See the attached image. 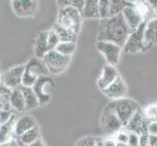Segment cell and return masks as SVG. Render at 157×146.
Returning <instances> with one entry per match:
<instances>
[{"label": "cell", "instance_id": "obj_9", "mask_svg": "<svg viewBox=\"0 0 157 146\" xmlns=\"http://www.w3.org/2000/svg\"><path fill=\"white\" fill-rule=\"evenodd\" d=\"M25 64H19L13 66L1 74V84L10 89H18L23 86V76Z\"/></svg>", "mask_w": 157, "mask_h": 146}, {"label": "cell", "instance_id": "obj_11", "mask_svg": "<svg viewBox=\"0 0 157 146\" xmlns=\"http://www.w3.org/2000/svg\"><path fill=\"white\" fill-rule=\"evenodd\" d=\"M12 9L20 18L33 17L38 10V0H12Z\"/></svg>", "mask_w": 157, "mask_h": 146}, {"label": "cell", "instance_id": "obj_10", "mask_svg": "<svg viewBox=\"0 0 157 146\" xmlns=\"http://www.w3.org/2000/svg\"><path fill=\"white\" fill-rule=\"evenodd\" d=\"M53 86L54 81L51 76H41L37 79L32 89L38 97L40 105H45L51 100Z\"/></svg>", "mask_w": 157, "mask_h": 146}, {"label": "cell", "instance_id": "obj_7", "mask_svg": "<svg viewBox=\"0 0 157 146\" xmlns=\"http://www.w3.org/2000/svg\"><path fill=\"white\" fill-rule=\"evenodd\" d=\"M101 127L104 133L107 136H114L119 131L125 129L123 123L115 114V112L106 106L101 116Z\"/></svg>", "mask_w": 157, "mask_h": 146}, {"label": "cell", "instance_id": "obj_18", "mask_svg": "<svg viewBox=\"0 0 157 146\" xmlns=\"http://www.w3.org/2000/svg\"><path fill=\"white\" fill-rule=\"evenodd\" d=\"M135 7H136L139 14L142 16L144 21H148L152 19L157 18V12L152 8V6L145 0H136Z\"/></svg>", "mask_w": 157, "mask_h": 146}, {"label": "cell", "instance_id": "obj_14", "mask_svg": "<svg viewBox=\"0 0 157 146\" xmlns=\"http://www.w3.org/2000/svg\"><path fill=\"white\" fill-rule=\"evenodd\" d=\"M119 75L120 74L118 73V70L116 69L115 66H110V64H107V63L105 64V66H102L100 77L98 78V81H97L98 88L102 92L105 89H106L108 86L114 82Z\"/></svg>", "mask_w": 157, "mask_h": 146}, {"label": "cell", "instance_id": "obj_23", "mask_svg": "<svg viewBox=\"0 0 157 146\" xmlns=\"http://www.w3.org/2000/svg\"><path fill=\"white\" fill-rule=\"evenodd\" d=\"M100 0H85L82 16L85 19H100L99 13Z\"/></svg>", "mask_w": 157, "mask_h": 146}, {"label": "cell", "instance_id": "obj_5", "mask_svg": "<svg viewBox=\"0 0 157 146\" xmlns=\"http://www.w3.org/2000/svg\"><path fill=\"white\" fill-rule=\"evenodd\" d=\"M145 26H147V21H144L136 30H134L130 34L129 38L127 39L125 45L123 47V50L126 53L137 54L140 52H145L151 48L145 42V38H144Z\"/></svg>", "mask_w": 157, "mask_h": 146}, {"label": "cell", "instance_id": "obj_1", "mask_svg": "<svg viewBox=\"0 0 157 146\" xmlns=\"http://www.w3.org/2000/svg\"><path fill=\"white\" fill-rule=\"evenodd\" d=\"M132 32L122 14L111 16L99 21L97 41L112 42L123 48Z\"/></svg>", "mask_w": 157, "mask_h": 146}, {"label": "cell", "instance_id": "obj_38", "mask_svg": "<svg viewBox=\"0 0 157 146\" xmlns=\"http://www.w3.org/2000/svg\"><path fill=\"white\" fill-rule=\"evenodd\" d=\"M140 146H149V133H144L140 136Z\"/></svg>", "mask_w": 157, "mask_h": 146}, {"label": "cell", "instance_id": "obj_41", "mask_svg": "<svg viewBox=\"0 0 157 146\" xmlns=\"http://www.w3.org/2000/svg\"><path fill=\"white\" fill-rule=\"evenodd\" d=\"M149 146H157V136L149 134Z\"/></svg>", "mask_w": 157, "mask_h": 146}, {"label": "cell", "instance_id": "obj_44", "mask_svg": "<svg viewBox=\"0 0 157 146\" xmlns=\"http://www.w3.org/2000/svg\"><path fill=\"white\" fill-rule=\"evenodd\" d=\"M97 146H105V144H104V138H102V137H98V139H97Z\"/></svg>", "mask_w": 157, "mask_h": 146}, {"label": "cell", "instance_id": "obj_19", "mask_svg": "<svg viewBox=\"0 0 157 146\" xmlns=\"http://www.w3.org/2000/svg\"><path fill=\"white\" fill-rule=\"evenodd\" d=\"M17 121L16 114L10 119L8 122L2 124L0 127V143H6L10 139H12L15 136V125Z\"/></svg>", "mask_w": 157, "mask_h": 146}, {"label": "cell", "instance_id": "obj_3", "mask_svg": "<svg viewBox=\"0 0 157 146\" xmlns=\"http://www.w3.org/2000/svg\"><path fill=\"white\" fill-rule=\"evenodd\" d=\"M106 107L115 112V114L123 123L124 127L127 126L131 118L142 108L136 100L130 99V97H123L120 99L110 100Z\"/></svg>", "mask_w": 157, "mask_h": 146}, {"label": "cell", "instance_id": "obj_21", "mask_svg": "<svg viewBox=\"0 0 157 146\" xmlns=\"http://www.w3.org/2000/svg\"><path fill=\"white\" fill-rule=\"evenodd\" d=\"M11 106L17 112H24L26 111V106H25V96L23 94V91L21 88L14 89L12 91V95H11Z\"/></svg>", "mask_w": 157, "mask_h": 146}, {"label": "cell", "instance_id": "obj_27", "mask_svg": "<svg viewBox=\"0 0 157 146\" xmlns=\"http://www.w3.org/2000/svg\"><path fill=\"white\" fill-rule=\"evenodd\" d=\"M20 138V140L25 145H29L31 143L35 142L36 140L40 139V131H39V127L36 126L33 129H29L26 133H25L24 134H21V137H18Z\"/></svg>", "mask_w": 157, "mask_h": 146}, {"label": "cell", "instance_id": "obj_8", "mask_svg": "<svg viewBox=\"0 0 157 146\" xmlns=\"http://www.w3.org/2000/svg\"><path fill=\"white\" fill-rule=\"evenodd\" d=\"M96 47L105 58L107 64L116 66L120 62L121 51L123 50L122 47L108 41H97Z\"/></svg>", "mask_w": 157, "mask_h": 146}, {"label": "cell", "instance_id": "obj_35", "mask_svg": "<svg viewBox=\"0 0 157 146\" xmlns=\"http://www.w3.org/2000/svg\"><path fill=\"white\" fill-rule=\"evenodd\" d=\"M15 115L14 110H5V109H1V112H0V123L5 124L6 122H8L11 118Z\"/></svg>", "mask_w": 157, "mask_h": 146}, {"label": "cell", "instance_id": "obj_45", "mask_svg": "<svg viewBox=\"0 0 157 146\" xmlns=\"http://www.w3.org/2000/svg\"><path fill=\"white\" fill-rule=\"evenodd\" d=\"M116 146H129L128 143H120V142H117Z\"/></svg>", "mask_w": 157, "mask_h": 146}, {"label": "cell", "instance_id": "obj_28", "mask_svg": "<svg viewBox=\"0 0 157 146\" xmlns=\"http://www.w3.org/2000/svg\"><path fill=\"white\" fill-rule=\"evenodd\" d=\"M55 50L63 56L72 57L76 51V42H59Z\"/></svg>", "mask_w": 157, "mask_h": 146}, {"label": "cell", "instance_id": "obj_20", "mask_svg": "<svg viewBox=\"0 0 157 146\" xmlns=\"http://www.w3.org/2000/svg\"><path fill=\"white\" fill-rule=\"evenodd\" d=\"M144 38L148 46H157V18L147 21Z\"/></svg>", "mask_w": 157, "mask_h": 146}, {"label": "cell", "instance_id": "obj_24", "mask_svg": "<svg viewBox=\"0 0 157 146\" xmlns=\"http://www.w3.org/2000/svg\"><path fill=\"white\" fill-rule=\"evenodd\" d=\"M52 29L57 33L61 42H76V40H77L76 34H74L73 32L63 28L62 25H59L57 23L53 24Z\"/></svg>", "mask_w": 157, "mask_h": 146}, {"label": "cell", "instance_id": "obj_33", "mask_svg": "<svg viewBox=\"0 0 157 146\" xmlns=\"http://www.w3.org/2000/svg\"><path fill=\"white\" fill-rule=\"evenodd\" d=\"M97 139L98 137L87 136L77 140L74 146H97Z\"/></svg>", "mask_w": 157, "mask_h": 146}, {"label": "cell", "instance_id": "obj_12", "mask_svg": "<svg viewBox=\"0 0 157 146\" xmlns=\"http://www.w3.org/2000/svg\"><path fill=\"white\" fill-rule=\"evenodd\" d=\"M150 123L151 122L149 121V119L145 116L144 109L140 108L138 112H136V114L131 118V120L129 121L125 129L129 133H135L140 136V134L148 133V127Z\"/></svg>", "mask_w": 157, "mask_h": 146}, {"label": "cell", "instance_id": "obj_17", "mask_svg": "<svg viewBox=\"0 0 157 146\" xmlns=\"http://www.w3.org/2000/svg\"><path fill=\"white\" fill-rule=\"evenodd\" d=\"M37 126V123L35 119L26 114V115H21V117L17 118L15 125V136L16 137H21V134H24L29 129H33Z\"/></svg>", "mask_w": 157, "mask_h": 146}, {"label": "cell", "instance_id": "obj_29", "mask_svg": "<svg viewBox=\"0 0 157 146\" xmlns=\"http://www.w3.org/2000/svg\"><path fill=\"white\" fill-rule=\"evenodd\" d=\"M57 6L59 8H66V7H73L79 10L82 13L85 0H56Z\"/></svg>", "mask_w": 157, "mask_h": 146}, {"label": "cell", "instance_id": "obj_2", "mask_svg": "<svg viewBox=\"0 0 157 146\" xmlns=\"http://www.w3.org/2000/svg\"><path fill=\"white\" fill-rule=\"evenodd\" d=\"M83 16L79 10L73 7L59 8L56 23L63 28L78 35L82 26Z\"/></svg>", "mask_w": 157, "mask_h": 146}, {"label": "cell", "instance_id": "obj_6", "mask_svg": "<svg viewBox=\"0 0 157 146\" xmlns=\"http://www.w3.org/2000/svg\"><path fill=\"white\" fill-rule=\"evenodd\" d=\"M42 61L46 64L50 75H59L67 70L71 62V57L63 56L58 51L52 50L43 57Z\"/></svg>", "mask_w": 157, "mask_h": 146}, {"label": "cell", "instance_id": "obj_39", "mask_svg": "<svg viewBox=\"0 0 157 146\" xmlns=\"http://www.w3.org/2000/svg\"><path fill=\"white\" fill-rule=\"evenodd\" d=\"M104 144L105 146H116L117 142L113 137H108L106 138H104Z\"/></svg>", "mask_w": 157, "mask_h": 146}, {"label": "cell", "instance_id": "obj_30", "mask_svg": "<svg viewBox=\"0 0 157 146\" xmlns=\"http://www.w3.org/2000/svg\"><path fill=\"white\" fill-rule=\"evenodd\" d=\"M100 20L110 17V2L109 0H100L99 1Z\"/></svg>", "mask_w": 157, "mask_h": 146}, {"label": "cell", "instance_id": "obj_26", "mask_svg": "<svg viewBox=\"0 0 157 146\" xmlns=\"http://www.w3.org/2000/svg\"><path fill=\"white\" fill-rule=\"evenodd\" d=\"M110 2V17L122 14V12L127 7L132 6L134 4L133 1L130 0H109Z\"/></svg>", "mask_w": 157, "mask_h": 146}, {"label": "cell", "instance_id": "obj_32", "mask_svg": "<svg viewBox=\"0 0 157 146\" xmlns=\"http://www.w3.org/2000/svg\"><path fill=\"white\" fill-rule=\"evenodd\" d=\"M59 42L61 41H59V38L56 32L52 28L49 29V33H48V47H49V50H55L57 46L59 44Z\"/></svg>", "mask_w": 157, "mask_h": 146}, {"label": "cell", "instance_id": "obj_37", "mask_svg": "<svg viewBox=\"0 0 157 146\" xmlns=\"http://www.w3.org/2000/svg\"><path fill=\"white\" fill-rule=\"evenodd\" d=\"M1 146H21V141L18 137H14L12 139H10L6 143L1 144Z\"/></svg>", "mask_w": 157, "mask_h": 146}, {"label": "cell", "instance_id": "obj_40", "mask_svg": "<svg viewBox=\"0 0 157 146\" xmlns=\"http://www.w3.org/2000/svg\"><path fill=\"white\" fill-rule=\"evenodd\" d=\"M148 133L153 134V136H157V121L151 122L148 127Z\"/></svg>", "mask_w": 157, "mask_h": 146}, {"label": "cell", "instance_id": "obj_25", "mask_svg": "<svg viewBox=\"0 0 157 146\" xmlns=\"http://www.w3.org/2000/svg\"><path fill=\"white\" fill-rule=\"evenodd\" d=\"M12 89L6 87L5 85L1 84L0 87V106L1 109L5 110H14L11 106V95H12Z\"/></svg>", "mask_w": 157, "mask_h": 146}, {"label": "cell", "instance_id": "obj_13", "mask_svg": "<svg viewBox=\"0 0 157 146\" xmlns=\"http://www.w3.org/2000/svg\"><path fill=\"white\" fill-rule=\"evenodd\" d=\"M102 93H104V95L108 99L116 100V99H123V97H127L128 88L125 81L119 75L114 82L102 91Z\"/></svg>", "mask_w": 157, "mask_h": 146}, {"label": "cell", "instance_id": "obj_36", "mask_svg": "<svg viewBox=\"0 0 157 146\" xmlns=\"http://www.w3.org/2000/svg\"><path fill=\"white\" fill-rule=\"evenodd\" d=\"M129 146H140V136L135 133H129Z\"/></svg>", "mask_w": 157, "mask_h": 146}, {"label": "cell", "instance_id": "obj_15", "mask_svg": "<svg viewBox=\"0 0 157 146\" xmlns=\"http://www.w3.org/2000/svg\"><path fill=\"white\" fill-rule=\"evenodd\" d=\"M48 33L49 30H41L36 34L33 42L34 57L42 59L43 57L50 51L48 47Z\"/></svg>", "mask_w": 157, "mask_h": 146}, {"label": "cell", "instance_id": "obj_42", "mask_svg": "<svg viewBox=\"0 0 157 146\" xmlns=\"http://www.w3.org/2000/svg\"><path fill=\"white\" fill-rule=\"evenodd\" d=\"M28 146H46V145H45L44 141H43V140L40 138V139H38V140H36L35 142L31 143V144H29V145H28Z\"/></svg>", "mask_w": 157, "mask_h": 146}, {"label": "cell", "instance_id": "obj_16", "mask_svg": "<svg viewBox=\"0 0 157 146\" xmlns=\"http://www.w3.org/2000/svg\"><path fill=\"white\" fill-rule=\"evenodd\" d=\"M122 15L126 21L127 24L129 25V28L132 29V31L136 30L144 21V19L142 18V16L137 11L136 7H135V2L132 6H129L124 10L122 12Z\"/></svg>", "mask_w": 157, "mask_h": 146}, {"label": "cell", "instance_id": "obj_31", "mask_svg": "<svg viewBox=\"0 0 157 146\" xmlns=\"http://www.w3.org/2000/svg\"><path fill=\"white\" fill-rule=\"evenodd\" d=\"M144 109V112L150 122L157 121V102L156 103H151L147 106H145Z\"/></svg>", "mask_w": 157, "mask_h": 146}, {"label": "cell", "instance_id": "obj_22", "mask_svg": "<svg viewBox=\"0 0 157 146\" xmlns=\"http://www.w3.org/2000/svg\"><path fill=\"white\" fill-rule=\"evenodd\" d=\"M21 91H23V94L25 96L26 111L35 109V108L40 106L39 99H38V97H37L33 89H32L31 87H24V86H21Z\"/></svg>", "mask_w": 157, "mask_h": 146}, {"label": "cell", "instance_id": "obj_43", "mask_svg": "<svg viewBox=\"0 0 157 146\" xmlns=\"http://www.w3.org/2000/svg\"><path fill=\"white\" fill-rule=\"evenodd\" d=\"M147 2H148L151 6H152V8L157 12V0H145Z\"/></svg>", "mask_w": 157, "mask_h": 146}, {"label": "cell", "instance_id": "obj_34", "mask_svg": "<svg viewBox=\"0 0 157 146\" xmlns=\"http://www.w3.org/2000/svg\"><path fill=\"white\" fill-rule=\"evenodd\" d=\"M113 137L115 138L116 142H120V143H128L129 140V132L128 131H119L118 133H116Z\"/></svg>", "mask_w": 157, "mask_h": 146}, {"label": "cell", "instance_id": "obj_4", "mask_svg": "<svg viewBox=\"0 0 157 146\" xmlns=\"http://www.w3.org/2000/svg\"><path fill=\"white\" fill-rule=\"evenodd\" d=\"M41 76H50L46 64L41 58L32 57L25 63V69L23 76V86L24 87H33V85Z\"/></svg>", "mask_w": 157, "mask_h": 146}]
</instances>
